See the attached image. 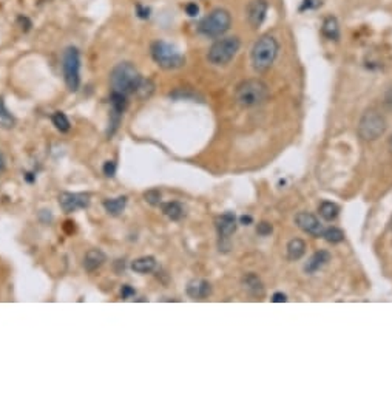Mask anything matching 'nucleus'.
I'll return each instance as SVG.
<instances>
[{
	"instance_id": "obj_7",
	"label": "nucleus",
	"mask_w": 392,
	"mask_h": 394,
	"mask_svg": "<svg viewBox=\"0 0 392 394\" xmlns=\"http://www.w3.org/2000/svg\"><path fill=\"white\" fill-rule=\"evenodd\" d=\"M241 42L238 37H223V39L216 41L214 45L210 47L207 53V59L214 65H226L236 56L238 50H240Z\"/></svg>"
},
{
	"instance_id": "obj_2",
	"label": "nucleus",
	"mask_w": 392,
	"mask_h": 394,
	"mask_svg": "<svg viewBox=\"0 0 392 394\" xmlns=\"http://www.w3.org/2000/svg\"><path fill=\"white\" fill-rule=\"evenodd\" d=\"M269 96L267 85L260 79H247L236 87L235 99L241 107H256L265 103Z\"/></svg>"
},
{
	"instance_id": "obj_18",
	"label": "nucleus",
	"mask_w": 392,
	"mask_h": 394,
	"mask_svg": "<svg viewBox=\"0 0 392 394\" xmlns=\"http://www.w3.org/2000/svg\"><path fill=\"white\" fill-rule=\"evenodd\" d=\"M305 252H306V243L303 240L293 238V240L289 241V245H287V258L289 260H292V262H295V260H300L301 257L305 256Z\"/></svg>"
},
{
	"instance_id": "obj_22",
	"label": "nucleus",
	"mask_w": 392,
	"mask_h": 394,
	"mask_svg": "<svg viewBox=\"0 0 392 394\" xmlns=\"http://www.w3.org/2000/svg\"><path fill=\"white\" fill-rule=\"evenodd\" d=\"M14 125H16V118L12 116L8 109H6L3 98L0 96V127H3V129H12Z\"/></svg>"
},
{
	"instance_id": "obj_31",
	"label": "nucleus",
	"mask_w": 392,
	"mask_h": 394,
	"mask_svg": "<svg viewBox=\"0 0 392 394\" xmlns=\"http://www.w3.org/2000/svg\"><path fill=\"white\" fill-rule=\"evenodd\" d=\"M256 232H258L260 235H262V237H266V235H269L272 232V226L269 225V223H260L258 227H256Z\"/></svg>"
},
{
	"instance_id": "obj_14",
	"label": "nucleus",
	"mask_w": 392,
	"mask_h": 394,
	"mask_svg": "<svg viewBox=\"0 0 392 394\" xmlns=\"http://www.w3.org/2000/svg\"><path fill=\"white\" fill-rule=\"evenodd\" d=\"M107 262V256L99 249H92L85 253L83 257V268L87 272H94L96 269H99L102 265Z\"/></svg>"
},
{
	"instance_id": "obj_3",
	"label": "nucleus",
	"mask_w": 392,
	"mask_h": 394,
	"mask_svg": "<svg viewBox=\"0 0 392 394\" xmlns=\"http://www.w3.org/2000/svg\"><path fill=\"white\" fill-rule=\"evenodd\" d=\"M280 45L272 36H262L252 48V65L258 73H265L274 65Z\"/></svg>"
},
{
	"instance_id": "obj_26",
	"label": "nucleus",
	"mask_w": 392,
	"mask_h": 394,
	"mask_svg": "<svg viewBox=\"0 0 392 394\" xmlns=\"http://www.w3.org/2000/svg\"><path fill=\"white\" fill-rule=\"evenodd\" d=\"M51 119H53V124L56 125V129L59 130V132H62V133L68 132L70 127H72V125H70V121L67 118V114L63 113V112H56Z\"/></svg>"
},
{
	"instance_id": "obj_33",
	"label": "nucleus",
	"mask_w": 392,
	"mask_h": 394,
	"mask_svg": "<svg viewBox=\"0 0 392 394\" xmlns=\"http://www.w3.org/2000/svg\"><path fill=\"white\" fill-rule=\"evenodd\" d=\"M318 5H320V0H305V3H303V10L317 8Z\"/></svg>"
},
{
	"instance_id": "obj_27",
	"label": "nucleus",
	"mask_w": 392,
	"mask_h": 394,
	"mask_svg": "<svg viewBox=\"0 0 392 394\" xmlns=\"http://www.w3.org/2000/svg\"><path fill=\"white\" fill-rule=\"evenodd\" d=\"M323 237L329 241V243H342L344 240V234L342 229L338 227H329L323 231Z\"/></svg>"
},
{
	"instance_id": "obj_32",
	"label": "nucleus",
	"mask_w": 392,
	"mask_h": 394,
	"mask_svg": "<svg viewBox=\"0 0 392 394\" xmlns=\"http://www.w3.org/2000/svg\"><path fill=\"white\" fill-rule=\"evenodd\" d=\"M185 12H187L190 17H195V16H198V12H199V6L196 3H194V2L187 3V5H185Z\"/></svg>"
},
{
	"instance_id": "obj_25",
	"label": "nucleus",
	"mask_w": 392,
	"mask_h": 394,
	"mask_svg": "<svg viewBox=\"0 0 392 394\" xmlns=\"http://www.w3.org/2000/svg\"><path fill=\"white\" fill-rule=\"evenodd\" d=\"M121 121H122V113L112 109L110 112V123H108V129H107V136L112 138L114 133L118 132L119 125H121Z\"/></svg>"
},
{
	"instance_id": "obj_23",
	"label": "nucleus",
	"mask_w": 392,
	"mask_h": 394,
	"mask_svg": "<svg viewBox=\"0 0 392 394\" xmlns=\"http://www.w3.org/2000/svg\"><path fill=\"white\" fill-rule=\"evenodd\" d=\"M338 212L340 209L337 205H333L331 201H324L321 203L320 206V215L323 217L326 221H332L338 217Z\"/></svg>"
},
{
	"instance_id": "obj_28",
	"label": "nucleus",
	"mask_w": 392,
	"mask_h": 394,
	"mask_svg": "<svg viewBox=\"0 0 392 394\" xmlns=\"http://www.w3.org/2000/svg\"><path fill=\"white\" fill-rule=\"evenodd\" d=\"M161 198H163V195H161V192L158 189H150V190H147V192L144 194V200L149 203V205L152 206H159L161 205Z\"/></svg>"
},
{
	"instance_id": "obj_37",
	"label": "nucleus",
	"mask_w": 392,
	"mask_h": 394,
	"mask_svg": "<svg viewBox=\"0 0 392 394\" xmlns=\"http://www.w3.org/2000/svg\"><path fill=\"white\" fill-rule=\"evenodd\" d=\"M240 221H241L243 225H250V223H252V217H246V215H244V217L240 218Z\"/></svg>"
},
{
	"instance_id": "obj_30",
	"label": "nucleus",
	"mask_w": 392,
	"mask_h": 394,
	"mask_svg": "<svg viewBox=\"0 0 392 394\" xmlns=\"http://www.w3.org/2000/svg\"><path fill=\"white\" fill-rule=\"evenodd\" d=\"M136 296V291H134L132 286H128V284H124L122 286V289H121V297L124 298V300H128L130 297H134Z\"/></svg>"
},
{
	"instance_id": "obj_38",
	"label": "nucleus",
	"mask_w": 392,
	"mask_h": 394,
	"mask_svg": "<svg viewBox=\"0 0 392 394\" xmlns=\"http://www.w3.org/2000/svg\"><path fill=\"white\" fill-rule=\"evenodd\" d=\"M5 169V156L2 152H0V172H2Z\"/></svg>"
},
{
	"instance_id": "obj_4",
	"label": "nucleus",
	"mask_w": 392,
	"mask_h": 394,
	"mask_svg": "<svg viewBox=\"0 0 392 394\" xmlns=\"http://www.w3.org/2000/svg\"><path fill=\"white\" fill-rule=\"evenodd\" d=\"M232 25L230 12L224 8H216L205 16L199 23V33L205 37H221Z\"/></svg>"
},
{
	"instance_id": "obj_29",
	"label": "nucleus",
	"mask_w": 392,
	"mask_h": 394,
	"mask_svg": "<svg viewBox=\"0 0 392 394\" xmlns=\"http://www.w3.org/2000/svg\"><path fill=\"white\" fill-rule=\"evenodd\" d=\"M116 169H118L116 163H114V161H107V163L104 164V167H102V172H104L105 176L113 178L114 175H116Z\"/></svg>"
},
{
	"instance_id": "obj_6",
	"label": "nucleus",
	"mask_w": 392,
	"mask_h": 394,
	"mask_svg": "<svg viewBox=\"0 0 392 394\" xmlns=\"http://www.w3.org/2000/svg\"><path fill=\"white\" fill-rule=\"evenodd\" d=\"M63 79L70 92H78L81 87V54L79 50L68 47L62 57Z\"/></svg>"
},
{
	"instance_id": "obj_12",
	"label": "nucleus",
	"mask_w": 392,
	"mask_h": 394,
	"mask_svg": "<svg viewBox=\"0 0 392 394\" xmlns=\"http://www.w3.org/2000/svg\"><path fill=\"white\" fill-rule=\"evenodd\" d=\"M215 226H216L218 235H220L221 238H229L230 235H232L236 231V218H235V215L232 212L220 215V217L215 220Z\"/></svg>"
},
{
	"instance_id": "obj_36",
	"label": "nucleus",
	"mask_w": 392,
	"mask_h": 394,
	"mask_svg": "<svg viewBox=\"0 0 392 394\" xmlns=\"http://www.w3.org/2000/svg\"><path fill=\"white\" fill-rule=\"evenodd\" d=\"M25 180H27V183H34L36 181V176L34 174H25Z\"/></svg>"
},
{
	"instance_id": "obj_10",
	"label": "nucleus",
	"mask_w": 392,
	"mask_h": 394,
	"mask_svg": "<svg viewBox=\"0 0 392 394\" xmlns=\"http://www.w3.org/2000/svg\"><path fill=\"white\" fill-rule=\"evenodd\" d=\"M247 21L252 28L261 27V23L265 22L266 14H267V2L266 0H252L247 5Z\"/></svg>"
},
{
	"instance_id": "obj_20",
	"label": "nucleus",
	"mask_w": 392,
	"mask_h": 394,
	"mask_svg": "<svg viewBox=\"0 0 392 394\" xmlns=\"http://www.w3.org/2000/svg\"><path fill=\"white\" fill-rule=\"evenodd\" d=\"M161 207H163V212L165 217H169L172 221H178L184 217V209L176 201L165 203V205H163Z\"/></svg>"
},
{
	"instance_id": "obj_5",
	"label": "nucleus",
	"mask_w": 392,
	"mask_h": 394,
	"mask_svg": "<svg viewBox=\"0 0 392 394\" xmlns=\"http://www.w3.org/2000/svg\"><path fill=\"white\" fill-rule=\"evenodd\" d=\"M152 57L161 68L176 70L185 63V57L178 50L164 41H158L152 45Z\"/></svg>"
},
{
	"instance_id": "obj_16",
	"label": "nucleus",
	"mask_w": 392,
	"mask_h": 394,
	"mask_svg": "<svg viewBox=\"0 0 392 394\" xmlns=\"http://www.w3.org/2000/svg\"><path fill=\"white\" fill-rule=\"evenodd\" d=\"M331 260V256H329V252H326V251H320V252H315L313 256L311 257L309 262H307L306 265V272H309V274H312V272L315 271H318L323 268V266L329 262Z\"/></svg>"
},
{
	"instance_id": "obj_11",
	"label": "nucleus",
	"mask_w": 392,
	"mask_h": 394,
	"mask_svg": "<svg viewBox=\"0 0 392 394\" xmlns=\"http://www.w3.org/2000/svg\"><path fill=\"white\" fill-rule=\"evenodd\" d=\"M295 221H297L301 231L312 235V237L323 235V227H321L318 218L309 212H300L297 217H295Z\"/></svg>"
},
{
	"instance_id": "obj_35",
	"label": "nucleus",
	"mask_w": 392,
	"mask_h": 394,
	"mask_svg": "<svg viewBox=\"0 0 392 394\" xmlns=\"http://www.w3.org/2000/svg\"><path fill=\"white\" fill-rule=\"evenodd\" d=\"M386 104L392 109V87L389 88V92L386 93Z\"/></svg>"
},
{
	"instance_id": "obj_17",
	"label": "nucleus",
	"mask_w": 392,
	"mask_h": 394,
	"mask_svg": "<svg viewBox=\"0 0 392 394\" xmlns=\"http://www.w3.org/2000/svg\"><path fill=\"white\" fill-rule=\"evenodd\" d=\"M125 206H127V196H118V198L104 201V209L108 214L113 215V217H118V215L124 212Z\"/></svg>"
},
{
	"instance_id": "obj_13",
	"label": "nucleus",
	"mask_w": 392,
	"mask_h": 394,
	"mask_svg": "<svg viewBox=\"0 0 392 394\" xmlns=\"http://www.w3.org/2000/svg\"><path fill=\"white\" fill-rule=\"evenodd\" d=\"M212 292V286L207 280H192L187 286V294L194 300H204Z\"/></svg>"
},
{
	"instance_id": "obj_21",
	"label": "nucleus",
	"mask_w": 392,
	"mask_h": 394,
	"mask_svg": "<svg viewBox=\"0 0 392 394\" xmlns=\"http://www.w3.org/2000/svg\"><path fill=\"white\" fill-rule=\"evenodd\" d=\"M321 30H323V34L327 37V39H331V41L338 39L340 27H338V22L336 17H327L323 22V28Z\"/></svg>"
},
{
	"instance_id": "obj_19",
	"label": "nucleus",
	"mask_w": 392,
	"mask_h": 394,
	"mask_svg": "<svg viewBox=\"0 0 392 394\" xmlns=\"http://www.w3.org/2000/svg\"><path fill=\"white\" fill-rule=\"evenodd\" d=\"M244 288L249 291V294H252L254 297H262L265 296V288H262V283L260 282V278L249 274L246 278H244Z\"/></svg>"
},
{
	"instance_id": "obj_1",
	"label": "nucleus",
	"mask_w": 392,
	"mask_h": 394,
	"mask_svg": "<svg viewBox=\"0 0 392 394\" xmlns=\"http://www.w3.org/2000/svg\"><path fill=\"white\" fill-rule=\"evenodd\" d=\"M144 78L138 72V68L130 62H121L112 70L110 84L113 92L124 94H136Z\"/></svg>"
},
{
	"instance_id": "obj_9",
	"label": "nucleus",
	"mask_w": 392,
	"mask_h": 394,
	"mask_svg": "<svg viewBox=\"0 0 392 394\" xmlns=\"http://www.w3.org/2000/svg\"><path fill=\"white\" fill-rule=\"evenodd\" d=\"M59 206L65 214L76 212L79 209H87L90 206V195L62 192L59 195Z\"/></svg>"
},
{
	"instance_id": "obj_15",
	"label": "nucleus",
	"mask_w": 392,
	"mask_h": 394,
	"mask_svg": "<svg viewBox=\"0 0 392 394\" xmlns=\"http://www.w3.org/2000/svg\"><path fill=\"white\" fill-rule=\"evenodd\" d=\"M156 268V260L153 257H141L132 262V269L138 274H150Z\"/></svg>"
},
{
	"instance_id": "obj_34",
	"label": "nucleus",
	"mask_w": 392,
	"mask_h": 394,
	"mask_svg": "<svg viewBox=\"0 0 392 394\" xmlns=\"http://www.w3.org/2000/svg\"><path fill=\"white\" fill-rule=\"evenodd\" d=\"M272 300H274L275 303H281V302H286L287 298H286V296H285V294H275Z\"/></svg>"
},
{
	"instance_id": "obj_8",
	"label": "nucleus",
	"mask_w": 392,
	"mask_h": 394,
	"mask_svg": "<svg viewBox=\"0 0 392 394\" xmlns=\"http://www.w3.org/2000/svg\"><path fill=\"white\" fill-rule=\"evenodd\" d=\"M386 130V119L375 110L366 112L358 124V135L364 141H375Z\"/></svg>"
},
{
	"instance_id": "obj_24",
	"label": "nucleus",
	"mask_w": 392,
	"mask_h": 394,
	"mask_svg": "<svg viewBox=\"0 0 392 394\" xmlns=\"http://www.w3.org/2000/svg\"><path fill=\"white\" fill-rule=\"evenodd\" d=\"M110 104H112V109L118 110L121 113H124L125 109H127V105H128L127 94L119 93V92H112V94H110Z\"/></svg>"
}]
</instances>
